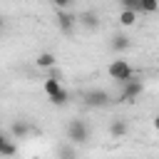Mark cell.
<instances>
[{"label": "cell", "mask_w": 159, "mask_h": 159, "mask_svg": "<svg viewBox=\"0 0 159 159\" xmlns=\"http://www.w3.org/2000/svg\"><path fill=\"white\" fill-rule=\"evenodd\" d=\"M67 139H70L72 144H84V142L89 139V127H87V122L72 119V122L67 124Z\"/></svg>", "instance_id": "obj_2"}, {"label": "cell", "mask_w": 159, "mask_h": 159, "mask_svg": "<svg viewBox=\"0 0 159 159\" xmlns=\"http://www.w3.org/2000/svg\"><path fill=\"white\" fill-rule=\"evenodd\" d=\"M127 47H129V37H124V35H117V37L112 40V50L122 52V50H127Z\"/></svg>", "instance_id": "obj_14"}, {"label": "cell", "mask_w": 159, "mask_h": 159, "mask_svg": "<svg viewBox=\"0 0 159 159\" xmlns=\"http://www.w3.org/2000/svg\"><path fill=\"white\" fill-rule=\"evenodd\" d=\"M45 94L50 97V102L52 104H67V89L60 84V77H55V75H50L47 80H45Z\"/></svg>", "instance_id": "obj_1"}, {"label": "cell", "mask_w": 159, "mask_h": 159, "mask_svg": "<svg viewBox=\"0 0 159 159\" xmlns=\"http://www.w3.org/2000/svg\"><path fill=\"white\" fill-rule=\"evenodd\" d=\"M15 152H17V147L7 139V142L2 144V149H0V157H15Z\"/></svg>", "instance_id": "obj_15"}, {"label": "cell", "mask_w": 159, "mask_h": 159, "mask_svg": "<svg viewBox=\"0 0 159 159\" xmlns=\"http://www.w3.org/2000/svg\"><path fill=\"white\" fill-rule=\"evenodd\" d=\"M137 15H139V12H134V10H122V12H119V25H124V27L134 25V22H137Z\"/></svg>", "instance_id": "obj_9"}, {"label": "cell", "mask_w": 159, "mask_h": 159, "mask_svg": "<svg viewBox=\"0 0 159 159\" xmlns=\"http://www.w3.org/2000/svg\"><path fill=\"white\" fill-rule=\"evenodd\" d=\"M159 0H139V12H157Z\"/></svg>", "instance_id": "obj_13"}, {"label": "cell", "mask_w": 159, "mask_h": 159, "mask_svg": "<svg viewBox=\"0 0 159 159\" xmlns=\"http://www.w3.org/2000/svg\"><path fill=\"white\" fill-rule=\"evenodd\" d=\"M55 65V55L52 52H40L37 55V67H52Z\"/></svg>", "instance_id": "obj_12"}, {"label": "cell", "mask_w": 159, "mask_h": 159, "mask_svg": "<svg viewBox=\"0 0 159 159\" xmlns=\"http://www.w3.org/2000/svg\"><path fill=\"white\" fill-rule=\"evenodd\" d=\"M5 142H7V137H5L2 132H0V149H2V144H5Z\"/></svg>", "instance_id": "obj_18"}, {"label": "cell", "mask_w": 159, "mask_h": 159, "mask_svg": "<svg viewBox=\"0 0 159 159\" xmlns=\"http://www.w3.org/2000/svg\"><path fill=\"white\" fill-rule=\"evenodd\" d=\"M154 129H157V132H159V114H157V117H154Z\"/></svg>", "instance_id": "obj_19"}, {"label": "cell", "mask_w": 159, "mask_h": 159, "mask_svg": "<svg viewBox=\"0 0 159 159\" xmlns=\"http://www.w3.org/2000/svg\"><path fill=\"white\" fill-rule=\"evenodd\" d=\"M27 132H30V124H27V122H15V124H12V137L25 139V137H27Z\"/></svg>", "instance_id": "obj_10"}, {"label": "cell", "mask_w": 159, "mask_h": 159, "mask_svg": "<svg viewBox=\"0 0 159 159\" xmlns=\"http://www.w3.org/2000/svg\"><path fill=\"white\" fill-rule=\"evenodd\" d=\"M107 102H109V94L104 89H89V92H84V104L87 107H104Z\"/></svg>", "instance_id": "obj_6"}, {"label": "cell", "mask_w": 159, "mask_h": 159, "mask_svg": "<svg viewBox=\"0 0 159 159\" xmlns=\"http://www.w3.org/2000/svg\"><path fill=\"white\" fill-rule=\"evenodd\" d=\"M127 129H129V127H127L124 119H114V122L109 124V134H112L114 139H122V137L127 134Z\"/></svg>", "instance_id": "obj_8"}, {"label": "cell", "mask_w": 159, "mask_h": 159, "mask_svg": "<svg viewBox=\"0 0 159 159\" xmlns=\"http://www.w3.org/2000/svg\"><path fill=\"white\" fill-rule=\"evenodd\" d=\"M107 72H109V77H112V80H117L119 84L134 77V70H132V65H129L127 60H114V62L107 67Z\"/></svg>", "instance_id": "obj_3"}, {"label": "cell", "mask_w": 159, "mask_h": 159, "mask_svg": "<svg viewBox=\"0 0 159 159\" xmlns=\"http://www.w3.org/2000/svg\"><path fill=\"white\" fill-rule=\"evenodd\" d=\"M57 154H60V159H77V152H75V144L72 142L70 144H62L57 149Z\"/></svg>", "instance_id": "obj_11"}, {"label": "cell", "mask_w": 159, "mask_h": 159, "mask_svg": "<svg viewBox=\"0 0 159 159\" xmlns=\"http://www.w3.org/2000/svg\"><path fill=\"white\" fill-rule=\"evenodd\" d=\"M119 2H122L124 10H134V12H139V0H119Z\"/></svg>", "instance_id": "obj_16"}, {"label": "cell", "mask_w": 159, "mask_h": 159, "mask_svg": "<svg viewBox=\"0 0 159 159\" xmlns=\"http://www.w3.org/2000/svg\"><path fill=\"white\" fill-rule=\"evenodd\" d=\"M142 94V82L139 80H127V82H122V92H119V99L122 102H132V99H137Z\"/></svg>", "instance_id": "obj_4"}, {"label": "cell", "mask_w": 159, "mask_h": 159, "mask_svg": "<svg viewBox=\"0 0 159 159\" xmlns=\"http://www.w3.org/2000/svg\"><path fill=\"white\" fill-rule=\"evenodd\" d=\"M77 22H80L82 27H87V30H94V27L99 25V15H97L94 10H84V12H80Z\"/></svg>", "instance_id": "obj_7"}, {"label": "cell", "mask_w": 159, "mask_h": 159, "mask_svg": "<svg viewBox=\"0 0 159 159\" xmlns=\"http://www.w3.org/2000/svg\"><path fill=\"white\" fill-rule=\"evenodd\" d=\"M55 20H57V27H60L65 35H72V32H75L77 17H75V15H70L67 10H57V17H55Z\"/></svg>", "instance_id": "obj_5"}, {"label": "cell", "mask_w": 159, "mask_h": 159, "mask_svg": "<svg viewBox=\"0 0 159 159\" xmlns=\"http://www.w3.org/2000/svg\"><path fill=\"white\" fill-rule=\"evenodd\" d=\"M52 5H55L57 10H65L67 5H72V0H52Z\"/></svg>", "instance_id": "obj_17"}]
</instances>
